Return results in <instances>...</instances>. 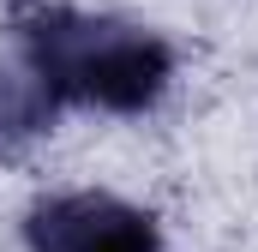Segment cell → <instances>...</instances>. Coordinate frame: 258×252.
Masks as SVG:
<instances>
[{
	"instance_id": "6da1fadb",
	"label": "cell",
	"mask_w": 258,
	"mask_h": 252,
	"mask_svg": "<svg viewBox=\"0 0 258 252\" xmlns=\"http://www.w3.org/2000/svg\"><path fill=\"white\" fill-rule=\"evenodd\" d=\"M12 42L30 66V78L78 108L102 114H144L162 102L174 78V48L108 12H78V6H24L12 12Z\"/></svg>"
},
{
	"instance_id": "7a4b0ae2",
	"label": "cell",
	"mask_w": 258,
	"mask_h": 252,
	"mask_svg": "<svg viewBox=\"0 0 258 252\" xmlns=\"http://www.w3.org/2000/svg\"><path fill=\"white\" fill-rule=\"evenodd\" d=\"M30 252H162V228L114 192H48L24 216Z\"/></svg>"
},
{
	"instance_id": "3957f363",
	"label": "cell",
	"mask_w": 258,
	"mask_h": 252,
	"mask_svg": "<svg viewBox=\"0 0 258 252\" xmlns=\"http://www.w3.org/2000/svg\"><path fill=\"white\" fill-rule=\"evenodd\" d=\"M60 114V102L36 84V78H12V72H0V162H12V156H24L48 126Z\"/></svg>"
}]
</instances>
